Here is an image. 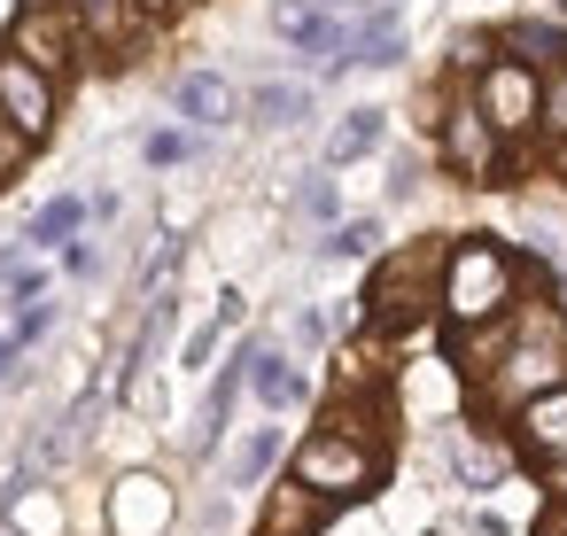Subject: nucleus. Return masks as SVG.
Segmentation results:
<instances>
[{
	"label": "nucleus",
	"mask_w": 567,
	"mask_h": 536,
	"mask_svg": "<svg viewBox=\"0 0 567 536\" xmlns=\"http://www.w3.org/2000/svg\"><path fill=\"white\" fill-rule=\"evenodd\" d=\"M311 9H327V17H358L365 0H311Z\"/></svg>",
	"instance_id": "obj_24"
},
{
	"label": "nucleus",
	"mask_w": 567,
	"mask_h": 536,
	"mask_svg": "<svg viewBox=\"0 0 567 536\" xmlns=\"http://www.w3.org/2000/svg\"><path fill=\"white\" fill-rule=\"evenodd\" d=\"M249 110H257V125H303L311 86H296V79H288V86H257V102H249Z\"/></svg>",
	"instance_id": "obj_15"
},
{
	"label": "nucleus",
	"mask_w": 567,
	"mask_h": 536,
	"mask_svg": "<svg viewBox=\"0 0 567 536\" xmlns=\"http://www.w3.org/2000/svg\"><path fill=\"white\" fill-rule=\"evenodd\" d=\"M79 40H86V32H79V17H71V9H24V17H17V40H9V48H17V55H24L32 71L63 79V71L79 63Z\"/></svg>",
	"instance_id": "obj_5"
},
{
	"label": "nucleus",
	"mask_w": 567,
	"mask_h": 536,
	"mask_svg": "<svg viewBox=\"0 0 567 536\" xmlns=\"http://www.w3.org/2000/svg\"><path fill=\"white\" fill-rule=\"evenodd\" d=\"M544 536H567V513H551V520H544Z\"/></svg>",
	"instance_id": "obj_27"
},
{
	"label": "nucleus",
	"mask_w": 567,
	"mask_h": 536,
	"mask_svg": "<svg viewBox=\"0 0 567 536\" xmlns=\"http://www.w3.org/2000/svg\"><path fill=\"white\" fill-rule=\"evenodd\" d=\"M272 458H280V427H257V435H249V443L234 451V489H257Z\"/></svg>",
	"instance_id": "obj_16"
},
{
	"label": "nucleus",
	"mask_w": 567,
	"mask_h": 536,
	"mask_svg": "<svg viewBox=\"0 0 567 536\" xmlns=\"http://www.w3.org/2000/svg\"><path fill=\"white\" fill-rule=\"evenodd\" d=\"M381 133H389V117H381V110H350V117L327 133V172H342V164L373 156V148H381Z\"/></svg>",
	"instance_id": "obj_12"
},
{
	"label": "nucleus",
	"mask_w": 567,
	"mask_h": 536,
	"mask_svg": "<svg viewBox=\"0 0 567 536\" xmlns=\"http://www.w3.org/2000/svg\"><path fill=\"white\" fill-rule=\"evenodd\" d=\"M443 303H451V319H466V327L497 319V311L513 303V257H505L489 234H466V241L443 257Z\"/></svg>",
	"instance_id": "obj_1"
},
{
	"label": "nucleus",
	"mask_w": 567,
	"mask_h": 536,
	"mask_svg": "<svg viewBox=\"0 0 567 536\" xmlns=\"http://www.w3.org/2000/svg\"><path fill=\"white\" fill-rule=\"evenodd\" d=\"M296 210H303V218H334V179H311V187L296 195Z\"/></svg>",
	"instance_id": "obj_20"
},
{
	"label": "nucleus",
	"mask_w": 567,
	"mask_h": 536,
	"mask_svg": "<svg viewBox=\"0 0 567 536\" xmlns=\"http://www.w3.org/2000/svg\"><path fill=\"white\" fill-rule=\"evenodd\" d=\"M296 482H303V489H319L327 505H334V497H365V489L381 482V458H373L358 435L319 427V435H303V443H296Z\"/></svg>",
	"instance_id": "obj_2"
},
{
	"label": "nucleus",
	"mask_w": 567,
	"mask_h": 536,
	"mask_svg": "<svg viewBox=\"0 0 567 536\" xmlns=\"http://www.w3.org/2000/svg\"><path fill=\"white\" fill-rule=\"evenodd\" d=\"M79 226H86V203H79V195H55V203H48L32 226H24V241H32V249H63Z\"/></svg>",
	"instance_id": "obj_14"
},
{
	"label": "nucleus",
	"mask_w": 567,
	"mask_h": 536,
	"mask_svg": "<svg viewBox=\"0 0 567 536\" xmlns=\"http://www.w3.org/2000/svg\"><path fill=\"white\" fill-rule=\"evenodd\" d=\"M319 528H327V497L288 474V482L272 489V505H265V536H319Z\"/></svg>",
	"instance_id": "obj_10"
},
{
	"label": "nucleus",
	"mask_w": 567,
	"mask_h": 536,
	"mask_svg": "<svg viewBox=\"0 0 567 536\" xmlns=\"http://www.w3.org/2000/svg\"><path fill=\"white\" fill-rule=\"evenodd\" d=\"M48 327H55V303H40V296H32V303H24V319H17V342L32 350V342H40Z\"/></svg>",
	"instance_id": "obj_19"
},
{
	"label": "nucleus",
	"mask_w": 567,
	"mask_h": 536,
	"mask_svg": "<svg viewBox=\"0 0 567 536\" xmlns=\"http://www.w3.org/2000/svg\"><path fill=\"white\" fill-rule=\"evenodd\" d=\"M218 327H226V319H210V327H203V334H195V342H187V358H179V365H187V373H203V358H210V350H218Z\"/></svg>",
	"instance_id": "obj_22"
},
{
	"label": "nucleus",
	"mask_w": 567,
	"mask_h": 536,
	"mask_svg": "<svg viewBox=\"0 0 567 536\" xmlns=\"http://www.w3.org/2000/svg\"><path fill=\"white\" fill-rule=\"evenodd\" d=\"M404 55V24L396 17H373V24H358V40H350V63L358 71H381V63H396ZM342 63V71H350Z\"/></svg>",
	"instance_id": "obj_13"
},
{
	"label": "nucleus",
	"mask_w": 567,
	"mask_h": 536,
	"mask_svg": "<svg viewBox=\"0 0 567 536\" xmlns=\"http://www.w3.org/2000/svg\"><path fill=\"white\" fill-rule=\"evenodd\" d=\"M133 9H148V17H156V9H172V0H133Z\"/></svg>",
	"instance_id": "obj_28"
},
{
	"label": "nucleus",
	"mask_w": 567,
	"mask_h": 536,
	"mask_svg": "<svg viewBox=\"0 0 567 536\" xmlns=\"http://www.w3.org/2000/svg\"><path fill=\"white\" fill-rule=\"evenodd\" d=\"M110 528H117V536H164V528H172V489H164L156 474H125V482L110 489Z\"/></svg>",
	"instance_id": "obj_6"
},
{
	"label": "nucleus",
	"mask_w": 567,
	"mask_h": 536,
	"mask_svg": "<svg viewBox=\"0 0 567 536\" xmlns=\"http://www.w3.org/2000/svg\"><path fill=\"white\" fill-rule=\"evenodd\" d=\"M0 117H9V133H24V141H48L55 133V79L32 71L17 48L0 55Z\"/></svg>",
	"instance_id": "obj_3"
},
{
	"label": "nucleus",
	"mask_w": 567,
	"mask_h": 536,
	"mask_svg": "<svg viewBox=\"0 0 567 536\" xmlns=\"http://www.w3.org/2000/svg\"><path fill=\"white\" fill-rule=\"evenodd\" d=\"M513 48H520L528 63H551V55H567V40H559L551 24H520V32H513Z\"/></svg>",
	"instance_id": "obj_18"
},
{
	"label": "nucleus",
	"mask_w": 567,
	"mask_h": 536,
	"mask_svg": "<svg viewBox=\"0 0 567 536\" xmlns=\"http://www.w3.org/2000/svg\"><path fill=\"white\" fill-rule=\"evenodd\" d=\"M520 443L536 451V458H567V381H551V389H536L528 396V412H520Z\"/></svg>",
	"instance_id": "obj_8"
},
{
	"label": "nucleus",
	"mask_w": 567,
	"mask_h": 536,
	"mask_svg": "<svg viewBox=\"0 0 567 536\" xmlns=\"http://www.w3.org/2000/svg\"><path fill=\"white\" fill-rule=\"evenodd\" d=\"M172 102H179V117H187V125H226V117H234V86H226L218 71H187Z\"/></svg>",
	"instance_id": "obj_11"
},
{
	"label": "nucleus",
	"mask_w": 567,
	"mask_h": 536,
	"mask_svg": "<svg viewBox=\"0 0 567 536\" xmlns=\"http://www.w3.org/2000/svg\"><path fill=\"white\" fill-rule=\"evenodd\" d=\"M17 358H24V342H17V334H0V373H9Z\"/></svg>",
	"instance_id": "obj_25"
},
{
	"label": "nucleus",
	"mask_w": 567,
	"mask_h": 536,
	"mask_svg": "<svg viewBox=\"0 0 567 536\" xmlns=\"http://www.w3.org/2000/svg\"><path fill=\"white\" fill-rule=\"evenodd\" d=\"M451 164L466 172V179H489L497 172V125L466 102V110H451Z\"/></svg>",
	"instance_id": "obj_9"
},
{
	"label": "nucleus",
	"mask_w": 567,
	"mask_h": 536,
	"mask_svg": "<svg viewBox=\"0 0 567 536\" xmlns=\"http://www.w3.org/2000/svg\"><path fill=\"white\" fill-rule=\"evenodd\" d=\"M474 110L497 125V141L505 133H528L536 125V110H544V86H536V71L528 63H489L482 71V86H474Z\"/></svg>",
	"instance_id": "obj_4"
},
{
	"label": "nucleus",
	"mask_w": 567,
	"mask_h": 536,
	"mask_svg": "<svg viewBox=\"0 0 567 536\" xmlns=\"http://www.w3.org/2000/svg\"><path fill=\"white\" fill-rule=\"evenodd\" d=\"M241 389H257V404H272V412L303 404V373L272 342H241Z\"/></svg>",
	"instance_id": "obj_7"
},
{
	"label": "nucleus",
	"mask_w": 567,
	"mask_h": 536,
	"mask_svg": "<svg viewBox=\"0 0 567 536\" xmlns=\"http://www.w3.org/2000/svg\"><path fill=\"white\" fill-rule=\"evenodd\" d=\"M17 9H71V0H17Z\"/></svg>",
	"instance_id": "obj_26"
},
{
	"label": "nucleus",
	"mask_w": 567,
	"mask_h": 536,
	"mask_svg": "<svg viewBox=\"0 0 567 536\" xmlns=\"http://www.w3.org/2000/svg\"><path fill=\"white\" fill-rule=\"evenodd\" d=\"M187 156V133H148V164H179Z\"/></svg>",
	"instance_id": "obj_21"
},
{
	"label": "nucleus",
	"mask_w": 567,
	"mask_h": 536,
	"mask_svg": "<svg viewBox=\"0 0 567 536\" xmlns=\"http://www.w3.org/2000/svg\"><path fill=\"white\" fill-rule=\"evenodd\" d=\"M319 249H327V257H373V249H381V226H373V218H350V226H334Z\"/></svg>",
	"instance_id": "obj_17"
},
{
	"label": "nucleus",
	"mask_w": 567,
	"mask_h": 536,
	"mask_svg": "<svg viewBox=\"0 0 567 536\" xmlns=\"http://www.w3.org/2000/svg\"><path fill=\"white\" fill-rule=\"evenodd\" d=\"M536 117H544V125H559V133H567V71H559V86H551V94H544V110H536Z\"/></svg>",
	"instance_id": "obj_23"
}]
</instances>
